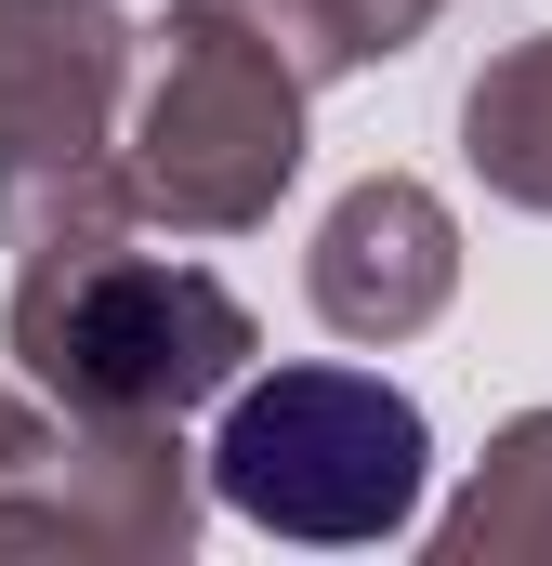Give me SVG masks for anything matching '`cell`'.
I'll return each instance as SVG.
<instances>
[{"mask_svg": "<svg viewBox=\"0 0 552 566\" xmlns=\"http://www.w3.org/2000/svg\"><path fill=\"white\" fill-rule=\"evenodd\" d=\"M0 343L66 422H184L251 382V303L184 251H132V224L26 238Z\"/></svg>", "mask_w": 552, "mask_h": 566, "instance_id": "cell-1", "label": "cell"}, {"mask_svg": "<svg viewBox=\"0 0 552 566\" xmlns=\"http://www.w3.org/2000/svg\"><path fill=\"white\" fill-rule=\"evenodd\" d=\"M421 474H434L421 396H395L382 369H329V356L237 382L224 434H211V501L251 514L264 541H316V554L395 541L421 514Z\"/></svg>", "mask_w": 552, "mask_h": 566, "instance_id": "cell-2", "label": "cell"}, {"mask_svg": "<svg viewBox=\"0 0 552 566\" xmlns=\"http://www.w3.org/2000/svg\"><path fill=\"white\" fill-rule=\"evenodd\" d=\"M302 93L316 80L264 27H237L211 0H171L158 80L132 93V133H119L145 224H171V238H251V224H276V198L302 171Z\"/></svg>", "mask_w": 552, "mask_h": 566, "instance_id": "cell-3", "label": "cell"}, {"mask_svg": "<svg viewBox=\"0 0 552 566\" xmlns=\"http://www.w3.org/2000/svg\"><path fill=\"white\" fill-rule=\"evenodd\" d=\"M132 13L119 0H0V238H79L145 224L132 158Z\"/></svg>", "mask_w": 552, "mask_h": 566, "instance_id": "cell-4", "label": "cell"}, {"mask_svg": "<svg viewBox=\"0 0 552 566\" xmlns=\"http://www.w3.org/2000/svg\"><path fill=\"white\" fill-rule=\"evenodd\" d=\"M198 488H211V448H184V422H66L53 461L0 474V554L184 566L198 554Z\"/></svg>", "mask_w": 552, "mask_h": 566, "instance_id": "cell-5", "label": "cell"}, {"mask_svg": "<svg viewBox=\"0 0 552 566\" xmlns=\"http://www.w3.org/2000/svg\"><path fill=\"white\" fill-rule=\"evenodd\" d=\"M302 290L342 343H421L460 290V211L421 171H369V185L329 198V224L302 251Z\"/></svg>", "mask_w": 552, "mask_h": 566, "instance_id": "cell-6", "label": "cell"}, {"mask_svg": "<svg viewBox=\"0 0 552 566\" xmlns=\"http://www.w3.org/2000/svg\"><path fill=\"white\" fill-rule=\"evenodd\" d=\"M434 566H552V409H513L460 501L434 514Z\"/></svg>", "mask_w": 552, "mask_h": 566, "instance_id": "cell-7", "label": "cell"}, {"mask_svg": "<svg viewBox=\"0 0 552 566\" xmlns=\"http://www.w3.org/2000/svg\"><path fill=\"white\" fill-rule=\"evenodd\" d=\"M460 158H474L487 198L552 211V27L474 66V93H460Z\"/></svg>", "mask_w": 552, "mask_h": 566, "instance_id": "cell-8", "label": "cell"}, {"mask_svg": "<svg viewBox=\"0 0 552 566\" xmlns=\"http://www.w3.org/2000/svg\"><path fill=\"white\" fill-rule=\"evenodd\" d=\"M211 13L264 27L302 80H355V66H395V53H408L447 0H211Z\"/></svg>", "mask_w": 552, "mask_h": 566, "instance_id": "cell-9", "label": "cell"}, {"mask_svg": "<svg viewBox=\"0 0 552 566\" xmlns=\"http://www.w3.org/2000/svg\"><path fill=\"white\" fill-rule=\"evenodd\" d=\"M66 448V409L26 382V369H0V474H26V461H53Z\"/></svg>", "mask_w": 552, "mask_h": 566, "instance_id": "cell-10", "label": "cell"}]
</instances>
